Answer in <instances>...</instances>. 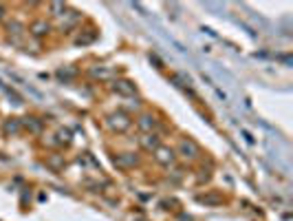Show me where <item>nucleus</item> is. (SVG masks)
<instances>
[{
  "label": "nucleus",
  "mask_w": 293,
  "mask_h": 221,
  "mask_svg": "<svg viewBox=\"0 0 293 221\" xmlns=\"http://www.w3.org/2000/svg\"><path fill=\"white\" fill-rule=\"evenodd\" d=\"M141 144H144V148H148V150H157L159 148L157 135H144V137H141Z\"/></svg>",
  "instance_id": "obj_4"
},
{
  "label": "nucleus",
  "mask_w": 293,
  "mask_h": 221,
  "mask_svg": "<svg viewBox=\"0 0 293 221\" xmlns=\"http://www.w3.org/2000/svg\"><path fill=\"white\" fill-rule=\"evenodd\" d=\"M31 31L36 36H44L46 31H49V25H46V22H33L31 25Z\"/></svg>",
  "instance_id": "obj_6"
},
{
  "label": "nucleus",
  "mask_w": 293,
  "mask_h": 221,
  "mask_svg": "<svg viewBox=\"0 0 293 221\" xmlns=\"http://www.w3.org/2000/svg\"><path fill=\"white\" fill-rule=\"evenodd\" d=\"M115 91L119 93V95H135V84L126 82V80H119V82H115Z\"/></svg>",
  "instance_id": "obj_3"
},
{
  "label": "nucleus",
  "mask_w": 293,
  "mask_h": 221,
  "mask_svg": "<svg viewBox=\"0 0 293 221\" xmlns=\"http://www.w3.org/2000/svg\"><path fill=\"white\" fill-rule=\"evenodd\" d=\"M154 153H157V162L163 164V166H168V164L174 162V153H172L170 148H161V146H159L157 150H154Z\"/></svg>",
  "instance_id": "obj_1"
},
{
  "label": "nucleus",
  "mask_w": 293,
  "mask_h": 221,
  "mask_svg": "<svg viewBox=\"0 0 293 221\" xmlns=\"http://www.w3.org/2000/svg\"><path fill=\"white\" fill-rule=\"evenodd\" d=\"M181 153L185 155V157H196V146L192 142H181Z\"/></svg>",
  "instance_id": "obj_5"
},
{
  "label": "nucleus",
  "mask_w": 293,
  "mask_h": 221,
  "mask_svg": "<svg viewBox=\"0 0 293 221\" xmlns=\"http://www.w3.org/2000/svg\"><path fill=\"white\" fill-rule=\"evenodd\" d=\"M137 159L135 157H117L115 164H119V166H130V164H135Z\"/></svg>",
  "instance_id": "obj_8"
},
{
  "label": "nucleus",
  "mask_w": 293,
  "mask_h": 221,
  "mask_svg": "<svg viewBox=\"0 0 293 221\" xmlns=\"http://www.w3.org/2000/svg\"><path fill=\"white\" fill-rule=\"evenodd\" d=\"M130 124H132V122L126 115H112L110 117V126H112V129H117V131H126Z\"/></svg>",
  "instance_id": "obj_2"
},
{
  "label": "nucleus",
  "mask_w": 293,
  "mask_h": 221,
  "mask_svg": "<svg viewBox=\"0 0 293 221\" xmlns=\"http://www.w3.org/2000/svg\"><path fill=\"white\" fill-rule=\"evenodd\" d=\"M0 18H2V7H0Z\"/></svg>",
  "instance_id": "obj_10"
},
{
  "label": "nucleus",
  "mask_w": 293,
  "mask_h": 221,
  "mask_svg": "<svg viewBox=\"0 0 293 221\" xmlns=\"http://www.w3.org/2000/svg\"><path fill=\"white\" fill-rule=\"evenodd\" d=\"M139 126H141V129H146V131H150V129H154V120H152V117L146 115V117H141Z\"/></svg>",
  "instance_id": "obj_7"
},
{
  "label": "nucleus",
  "mask_w": 293,
  "mask_h": 221,
  "mask_svg": "<svg viewBox=\"0 0 293 221\" xmlns=\"http://www.w3.org/2000/svg\"><path fill=\"white\" fill-rule=\"evenodd\" d=\"M4 131H18V122H7V124H4Z\"/></svg>",
  "instance_id": "obj_9"
}]
</instances>
